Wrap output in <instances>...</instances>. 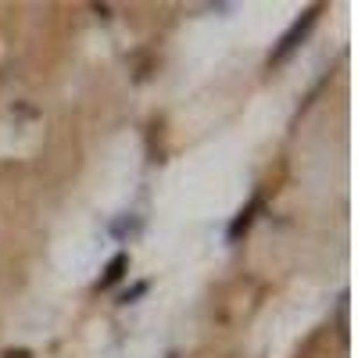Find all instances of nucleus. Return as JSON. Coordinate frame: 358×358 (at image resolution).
<instances>
[{
    "instance_id": "nucleus-1",
    "label": "nucleus",
    "mask_w": 358,
    "mask_h": 358,
    "mask_svg": "<svg viewBox=\"0 0 358 358\" xmlns=\"http://www.w3.org/2000/svg\"><path fill=\"white\" fill-rule=\"evenodd\" d=\"M315 18H319V8H308L305 11V18H297L294 25H290V33L280 40V47L273 50V62H283V57L290 54V50H297V43H301L305 36H308V29L315 25Z\"/></svg>"
},
{
    "instance_id": "nucleus-2",
    "label": "nucleus",
    "mask_w": 358,
    "mask_h": 358,
    "mask_svg": "<svg viewBox=\"0 0 358 358\" xmlns=\"http://www.w3.org/2000/svg\"><path fill=\"white\" fill-rule=\"evenodd\" d=\"M126 268H129V255H115L111 262H108V273H104V280H101V290H108L111 283H118L126 276Z\"/></svg>"
},
{
    "instance_id": "nucleus-3",
    "label": "nucleus",
    "mask_w": 358,
    "mask_h": 358,
    "mask_svg": "<svg viewBox=\"0 0 358 358\" xmlns=\"http://www.w3.org/2000/svg\"><path fill=\"white\" fill-rule=\"evenodd\" d=\"M258 204H262V201H251V204L244 208V212H241V215H236V222L229 226V241H236V236H241V233H244V229L251 226V215L258 212Z\"/></svg>"
},
{
    "instance_id": "nucleus-4",
    "label": "nucleus",
    "mask_w": 358,
    "mask_h": 358,
    "mask_svg": "<svg viewBox=\"0 0 358 358\" xmlns=\"http://www.w3.org/2000/svg\"><path fill=\"white\" fill-rule=\"evenodd\" d=\"M147 287H151V283H136V287H133V290H129V294L122 297V301H126V305H129V301H136L140 294H147Z\"/></svg>"
},
{
    "instance_id": "nucleus-5",
    "label": "nucleus",
    "mask_w": 358,
    "mask_h": 358,
    "mask_svg": "<svg viewBox=\"0 0 358 358\" xmlns=\"http://www.w3.org/2000/svg\"><path fill=\"white\" fill-rule=\"evenodd\" d=\"M4 358H29V351H11V355H4Z\"/></svg>"
}]
</instances>
